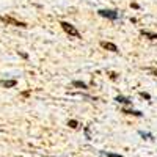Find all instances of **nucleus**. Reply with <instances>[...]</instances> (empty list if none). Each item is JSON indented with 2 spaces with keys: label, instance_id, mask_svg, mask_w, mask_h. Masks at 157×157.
<instances>
[{
  "label": "nucleus",
  "instance_id": "obj_9",
  "mask_svg": "<svg viewBox=\"0 0 157 157\" xmlns=\"http://www.w3.org/2000/svg\"><path fill=\"white\" fill-rule=\"evenodd\" d=\"M116 101L121 102V104H130V102H132L129 98H124V96H116Z\"/></svg>",
  "mask_w": 157,
  "mask_h": 157
},
{
  "label": "nucleus",
  "instance_id": "obj_2",
  "mask_svg": "<svg viewBox=\"0 0 157 157\" xmlns=\"http://www.w3.org/2000/svg\"><path fill=\"white\" fill-rule=\"evenodd\" d=\"M0 19H2L5 24L14 25V27H27V24H25V22H21V21H17V19H14V17H11V16H2Z\"/></svg>",
  "mask_w": 157,
  "mask_h": 157
},
{
  "label": "nucleus",
  "instance_id": "obj_6",
  "mask_svg": "<svg viewBox=\"0 0 157 157\" xmlns=\"http://www.w3.org/2000/svg\"><path fill=\"white\" fill-rule=\"evenodd\" d=\"M140 35H141V36H146V38H149V39H157V33H151V32H146V30H141Z\"/></svg>",
  "mask_w": 157,
  "mask_h": 157
},
{
  "label": "nucleus",
  "instance_id": "obj_8",
  "mask_svg": "<svg viewBox=\"0 0 157 157\" xmlns=\"http://www.w3.org/2000/svg\"><path fill=\"white\" fill-rule=\"evenodd\" d=\"M72 85H74V86H77V88L86 90V83H83V82H80V80H74V82H72Z\"/></svg>",
  "mask_w": 157,
  "mask_h": 157
},
{
  "label": "nucleus",
  "instance_id": "obj_4",
  "mask_svg": "<svg viewBox=\"0 0 157 157\" xmlns=\"http://www.w3.org/2000/svg\"><path fill=\"white\" fill-rule=\"evenodd\" d=\"M101 47H102V49H105V50H110V52H118V47H116L113 43L102 41V43H101Z\"/></svg>",
  "mask_w": 157,
  "mask_h": 157
},
{
  "label": "nucleus",
  "instance_id": "obj_13",
  "mask_svg": "<svg viewBox=\"0 0 157 157\" xmlns=\"http://www.w3.org/2000/svg\"><path fill=\"white\" fill-rule=\"evenodd\" d=\"M140 135H141V137H146V138H152L151 134H145V132H140Z\"/></svg>",
  "mask_w": 157,
  "mask_h": 157
},
{
  "label": "nucleus",
  "instance_id": "obj_11",
  "mask_svg": "<svg viewBox=\"0 0 157 157\" xmlns=\"http://www.w3.org/2000/svg\"><path fill=\"white\" fill-rule=\"evenodd\" d=\"M105 155L107 157H121L120 154H113V152H105Z\"/></svg>",
  "mask_w": 157,
  "mask_h": 157
},
{
  "label": "nucleus",
  "instance_id": "obj_14",
  "mask_svg": "<svg viewBox=\"0 0 157 157\" xmlns=\"http://www.w3.org/2000/svg\"><path fill=\"white\" fill-rule=\"evenodd\" d=\"M148 71H149V72H152V74H154V75H157V69H152V68H149V69H148Z\"/></svg>",
  "mask_w": 157,
  "mask_h": 157
},
{
  "label": "nucleus",
  "instance_id": "obj_7",
  "mask_svg": "<svg viewBox=\"0 0 157 157\" xmlns=\"http://www.w3.org/2000/svg\"><path fill=\"white\" fill-rule=\"evenodd\" d=\"M123 113H126V115H134V116H141V112H138V110H130V109H123Z\"/></svg>",
  "mask_w": 157,
  "mask_h": 157
},
{
  "label": "nucleus",
  "instance_id": "obj_1",
  "mask_svg": "<svg viewBox=\"0 0 157 157\" xmlns=\"http://www.w3.org/2000/svg\"><path fill=\"white\" fill-rule=\"evenodd\" d=\"M60 25H61V29L66 32L69 36H74V38H80V33H78V30L74 27V25H71L69 22H60Z\"/></svg>",
  "mask_w": 157,
  "mask_h": 157
},
{
  "label": "nucleus",
  "instance_id": "obj_10",
  "mask_svg": "<svg viewBox=\"0 0 157 157\" xmlns=\"http://www.w3.org/2000/svg\"><path fill=\"white\" fill-rule=\"evenodd\" d=\"M68 126H69V127H72V129H75V127L78 126V123H77L75 120H71V121H68Z\"/></svg>",
  "mask_w": 157,
  "mask_h": 157
},
{
  "label": "nucleus",
  "instance_id": "obj_3",
  "mask_svg": "<svg viewBox=\"0 0 157 157\" xmlns=\"http://www.w3.org/2000/svg\"><path fill=\"white\" fill-rule=\"evenodd\" d=\"M99 14H101L102 17H107V19H112V21L118 19V13H116V11H112V10H101Z\"/></svg>",
  "mask_w": 157,
  "mask_h": 157
},
{
  "label": "nucleus",
  "instance_id": "obj_5",
  "mask_svg": "<svg viewBox=\"0 0 157 157\" xmlns=\"http://www.w3.org/2000/svg\"><path fill=\"white\" fill-rule=\"evenodd\" d=\"M16 80H2L0 82V86H3V88H13V86H16Z\"/></svg>",
  "mask_w": 157,
  "mask_h": 157
},
{
  "label": "nucleus",
  "instance_id": "obj_12",
  "mask_svg": "<svg viewBox=\"0 0 157 157\" xmlns=\"http://www.w3.org/2000/svg\"><path fill=\"white\" fill-rule=\"evenodd\" d=\"M140 96H141V98H145V99H151V96H149L148 93H140Z\"/></svg>",
  "mask_w": 157,
  "mask_h": 157
}]
</instances>
